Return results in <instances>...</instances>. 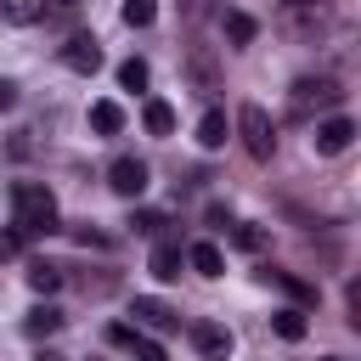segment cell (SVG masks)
<instances>
[{
    "label": "cell",
    "instance_id": "cell-31",
    "mask_svg": "<svg viewBox=\"0 0 361 361\" xmlns=\"http://www.w3.org/2000/svg\"><path fill=\"white\" fill-rule=\"evenodd\" d=\"M56 6H62V11H73V6H79V0H56Z\"/></svg>",
    "mask_w": 361,
    "mask_h": 361
},
{
    "label": "cell",
    "instance_id": "cell-2",
    "mask_svg": "<svg viewBox=\"0 0 361 361\" xmlns=\"http://www.w3.org/2000/svg\"><path fill=\"white\" fill-rule=\"evenodd\" d=\"M344 96H350V90H344L333 73H305V79H293V85H288V118L310 124V118H322V113L344 107Z\"/></svg>",
    "mask_w": 361,
    "mask_h": 361
},
{
    "label": "cell",
    "instance_id": "cell-11",
    "mask_svg": "<svg viewBox=\"0 0 361 361\" xmlns=\"http://www.w3.org/2000/svg\"><path fill=\"white\" fill-rule=\"evenodd\" d=\"M180 259H186V254H180V243L158 237V243H152V259H147V271H152L158 282H175V276H180Z\"/></svg>",
    "mask_w": 361,
    "mask_h": 361
},
{
    "label": "cell",
    "instance_id": "cell-16",
    "mask_svg": "<svg viewBox=\"0 0 361 361\" xmlns=\"http://www.w3.org/2000/svg\"><path fill=\"white\" fill-rule=\"evenodd\" d=\"M90 130L96 135H118L124 130V107L118 102H90Z\"/></svg>",
    "mask_w": 361,
    "mask_h": 361
},
{
    "label": "cell",
    "instance_id": "cell-32",
    "mask_svg": "<svg viewBox=\"0 0 361 361\" xmlns=\"http://www.w3.org/2000/svg\"><path fill=\"white\" fill-rule=\"evenodd\" d=\"M322 361H344V355H322Z\"/></svg>",
    "mask_w": 361,
    "mask_h": 361
},
{
    "label": "cell",
    "instance_id": "cell-29",
    "mask_svg": "<svg viewBox=\"0 0 361 361\" xmlns=\"http://www.w3.org/2000/svg\"><path fill=\"white\" fill-rule=\"evenodd\" d=\"M11 102H17V85H11V79H0V113H6Z\"/></svg>",
    "mask_w": 361,
    "mask_h": 361
},
{
    "label": "cell",
    "instance_id": "cell-10",
    "mask_svg": "<svg viewBox=\"0 0 361 361\" xmlns=\"http://www.w3.org/2000/svg\"><path fill=\"white\" fill-rule=\"evenodd\" d=\"M62 68H73V73H96V68H102V45H96L90 34H73V39L62 45Z\"/></svg>",
    "mask_w": 361,
    "mask_h": 361
},
{
    "label": "cell",
    "instance_id": "cell-21",
    "mask_svg": "<svg viewBox=\"0 0 361 361\" xmlns=\"http://www.w3.org/2000/svg\"><path fill=\"white\" fill-rule=\"evenodd\" d=\"M186 68H192V79H197V90H214V85H220V73H214V62H209V51H192V56H186Z\"/></svg>",
    "mask_w": 361,
    "mask_h": 361
},
{
    "label": "cell",
    "instance_id": "cell-6",
    "mask_svg": "<svg viewBox=\"0 0 361 361\" xmlns=\"http://www.w3.org/2000/svg\"><path fill=\"white\" fill-rule=\"evenodd\" d=\"M147 175H152V169H147L141 158H113V169H107V186H113L118 197H130V203H135V197L147 192Z\"/></svg>",
    "mask_w": 361,
    "mask_h": 361
},
{
    "label": "cell",
    "instance_id": "cell-24",
    "mask_svg": "<svg viewBox=\"0 0 361 361\" xmlns=\"http://www.w3.org/2000/svg\"><path fill=\"white\" fill-rule=\"evenodd\" d=\"M68 237H73L79 248H113V237H107V231H90V220H79V226H68Z\"/></svg>",
    "mask_w": 361,
    "mask_h": 361
},
{
    "label": "cell",
    "instance_id": "cell-22",
    "mask_svg": "<svg viewBox=\"0 0 361 361\" xmlns=\"http://www.w3.org/2000/svg\"><path fill=\"white\" fill-rule=\"evenodd\" d=\"M231 237H237V248H248V254H265V248H271V231H265V226H231Z\"/></svg>",
    "mask_w": 361,
    "mask_h": 361
},
{
    "label": "cell",
    "instance_id": "cell-25",
    "mask_svg": "<svg viewBox=\"0 0 361 361\" xmlns=\"http://www.w3.org/2000/svg\"><path fill=\"white\" fill-rule=\"evenodd\" d=\"M152 17H158V0H124V23L130 28H147Z\"/></svg>",
    "mask_w": 361,
    "mask_h": 361
},
{
    "label": "cell",
    "instance_id": "cell-14",
    "mask_svg": "<svg viewBox=\"0 0 361 361\" xmlns=\"http://www.w3.org/2000/svg\"><path fill=\"white\" fill-rule=\"evenodd\" d=\"M186 265H192L197 276H220V271H226V254H220L214 243H192V248H186Z\"/></svg>",
    "mask_w": 361,
    "mask_h": 361
},
{
    "label": "cell",
    "instance_id": "cell-4",
    "mask_svg": "<svg viewBox=\"0 0 361 361\" xmlns=\"http://www.w3.org/2000/svg\"><path fill=\"white\" fill-rule=\"evenodd\" d=\"M237 135H243L248 158H259V164L276 158V124H271V113H265L259 102H243V107H237Z\"/></svg>",
    "mask_w": 361,
    "mask_h": 361
},
{
    "label": "cell",
    "instance_id": "cell-18",
    "mask_svg": "<svg viewBox=\"0 0 361 361\" xmlns=\"http://www.w3.org/2000/svg\"><path fill=\"white\" fill-rule=\"evenodd\" d=\"M28 288H34V293H56V288H62V265H51V259H28Z\"/></svg>",
    "mask_w": 361,
    "mask_h": 361
},
{
    "label": "cell",
    "instance_id": "cell-5",
    "mask_svg": "<svg viewBox=\"0 0 361 361\" xmlns=\"http://www.w3.org/2000/svg\"><path fill=\"white\" fill-rule=\"evenodd\" d=\"M350 141H355V118H344V113H327V118H316V135H310V147H316L322 158H338V152H350Z\"/></svg>",
    "mask_w": 361,
    "mask_h": 361
},
{
    "label": "cell",
    "instance_id": "cell-30",
    "mask_svg": "<svg viewBox=\"0 0 361 361\" xmlns=\"http://www.w3.org/2000/svg\"><path fill=\"white\" fill-rule=\"evenodd\" d=\"M34 361H62V355H56V350H39V355H34Z\"/></svg>",
    "mask_w": 361,
    "mask_h": 361
},
{
    "label": "cell",
    "instance_id": "cell-13",
    "mask_svg": "<svg viewBox=\"0 0 361 361\" xmlns=\"http://www.w3.org/2000/svg\"><path fill=\"white\" fill-rule=\"evenodd\" d=\"M226 135H231V130H226V113H220V107H209V113L197 118V147H203V152H214V147H226Z\"/></svg>",
    "mask_w": 361,
    "mask_h": 361
},
{
    "label": "cell",
    "instance_id": "cell-12",
    "mask_svg": "<svg viewBox=\"0 0 361 361\" xmlns=\"http://www.w3.org/2000/svg\"><path fill=\"white\" fill-rule=\"evenodd\" d=\"M220 28H226V39H231V51H243V45H254V34H259V23H254L248 11H226V17H220Z\"/></svg>",
    "mask_w": 361,
    "mask_h": 361
},
{
    "label": "cell",
    "instance_id": "cell-19",
    "mask_svg": "<svg viewBox=\"0 0 361 361\" xmlns=\"http://www.w3.org/2000/svg\"><path fill=\"white\" fill-rule=\"evenodd\" d=\"M141 124H147V130H152V135H169V130H175V107H169V102H158V96H152V102H147V107H141Z\"/></svg>",
    "mask_w": 361,
    "mask_h": 361
},
{
    "label": "cell",
    "instance_id": "cell-33",
    "mask_svg": "<svg viewBox=\"0 0 361 361\" xmlns=\"http://www.w3.org/2000/svg\"><path fill=\"white\" fill-rule=\"evenodd\" d=\"M271 6H282V0H271Z\"/></svg>",
    "mask_w": 361,
    "mask_h": 361
},
{
    "label": "cell",
    "instance_id": "cell-28",
    "mask_svg": "<svg viewBox=\"0 0 361 361\" xmlns=\"http://www.w3.org/2000/svg\"><path fill=\"white\" fill-rule=\"evenodd\" d=\"M107 338H113V344H135V327H124V322H113V327H107Z\"/></svg>",
    "mask_w": 361,
    "mask_h": 361
},
{
    "label": "cell",
    "instance_id": "cell-7",
    "mask_svg": "<svg viewBox=\"0 0 361 361\" xmlns=\"http://www.w3.org/2000/svg\"><path fill=\"white\" fill-rule=\"evenodd\" d=\"M130 316H135V327H152V333H180V310H175V305H164V299H152V293H141Z\"/></svg>",
    "mask_w": 361,
    "mask_h": 361
},
{
    "label": "cell",
    "instance_id": "cell-23",
    "mask_svg": "<svg viewBox=\"0 0 361 361\" xmlns=\"http://www.w3.org/2000/svg\"><path fill=\"white\" fill-rule=\"evenodd\" d=\"M118 85H124V90H147V62H141V56L118 62Z\"/></svg>",
    "mask_w": 361,
    "mask_h": 361
},
{
    "label": "cell",
    "instance_id": "cell-15",
    "mask_svg": "<svg viewBox=\"0 0 361 361\" xmlns=\"http://www.w3.org/2000/svg\"><path fill=\"white\" fill-rule=\"evenodd\" d=\"M56 327H62V310H56V305H34V310L23 316V333H28V338H51Z\"/></svg>",
    "mask_w": 361,
    "mask_h": 361
},
{
    "label": "cell",
    "instance_id": "cell-20",
    "mask_svg": "<svg viewBox=\"0 0 361 361\" xmlns=\"http://www.w3.org/2000/svg\"><path fill=\"white\" fill-rule=\"evenodd\" d=\"M0 17L6 23H39L45 17V0H0Z\"/></svg>",
    "mask_w": 361,
    "mask_h": 361
},
{
    "label": "cell",
    "instance_id": "cell-1",
    "mask_svg": "<svg viewBox=\"0 0 361 361\" xmlns=\"http://www.w3.org/2000/svg\"><path fill=\"white\" fill-rule=\"evenodd\" d=\"M338 23V6L333 0H282L276 6V28L293 39V45H322Z\"/></svg>",
    "mask_w": 361,
    "mask_h": 361
},
{
    "label": "cell",
    "instance_id": "cell-17",
    "mask_svg": "<svg viewBox=\"0 0 361 361\" xmlns=\"http://www.w3.org/2000/svg\"><path fill=\"white\" fill-rule=\"evenodd\" d=\"M271 327H276V338H288V344H299V338L310 333V322H305V310H299V305L276 310V316H271Z\"/></svg>",
    "mask_w": 361,
    "mask_h": 361
},
{
    "label": "cell",
    "instance_id": "cell-8",
    "mask_svg": "<svg viewBox=\"0 0 361 361\" xmlns=\"http://www.w3.org/2000/svg\"><path fill=\"white\" fill-rule=\"evenodd\" d=\"M186 333H192V344H197V350H203L209 361H226V355H231V327H220V322L197 316V322H192Z\"/></svg>",
    "mask_w": 361,
    "mask_h": 361
},
{
    "label": "cell",
    "instance_id": "cell-9",
    "mask_svg": "<svg viewBox=\"0 0 361 361\" xmlns=\"http://www.w3.org/2000/svg\"><path fill=\"white\" fill-rule=\"evenodd\" d=\"M259 282H271V288H282V293H288V299H293L299 310H310V305L322 299V293H316V288H310L305 276H293V271H276V265H265V271H259Z\"/></svg>",
    "mask_w": 361,
    "mask_h": 361
},
{
    "label": "cell",
    "instance_id": "cell-26",
    "mask_svg": "<svg viewBox=\"0 0 361 361\" xmlns=\"http://www.w3.org/2000/svg\"><path fill=\"white\" fill-rule=\"evenodd\" d=\"M130 226H135L141 237H158V231H164V214H158V209H135V214H130Z\"/></svg>",
    "mask_w": 361,
    "mask_h": 361
},
{
    "label": "cell",
    "instance_id": "cell-27",
    "mask_svg": "<svg viewBox=\"0 0 361 361\" xmlns=\"http://www.w3.org/2000/svg\"><path fill=\"white\" fill-rule=\"evenodd\" d=\"M17 248H23V237L17 231H0V259H17Z\"/></svg>",
    "mask_w": 361,
    "mask_h": 361
},
{
    "label": "cell",
    "instance_id": "cell-3",
    "mask_svg": "<svg viewBox=\"0 0 361 361\" xmlns=\"http://www.w3.org/2000/svg\"><path fill=\"white\" fill-rule=\"evenodd\" d=\"M11 214H17V237H51V231L62 226L56 197H51L39 180H17V186H11Z\"/></svg>",
    "mask_w": 361,
    "mask_h": 361
}]
</instances>
